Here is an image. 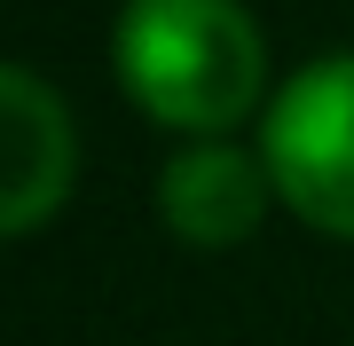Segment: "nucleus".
<instances>
[{"label": "nucleus", "instance_id": "obj_1", "mask_svg": "<svg viewBox=\"0 0 354 346\" xmlns=\"http://www.w3.org/2000/svg\"><path fill=\"white\" fill-rule=\"evenodd\" d=\"M111 71L189 142L268 110V39L244 0H127L111 24Z\"/></svg>", "mask_w": 354, "mask_h": 346}, {"label": "nucleus", "instance_id": "obj_2", "mask_svg": "<svg viewBox=\"0 0 354 346\" xmlns=\"http://www.w3.org/2000/svg\"><path fill=\"white\" fill-rule=\"evenodd\" d=\"M260 157L307 229L354 244V55H323L268 95Z\"/></svg>", "mask_w": 354, "mask_h": 346}, {"label": "nucleus", "instance_id": "obj_3", "mask_svg": "<svg viewBox=\"0 0 354 346\" xmlns=\"http://www.w3.org/2000/svg\"><path fill=\"white\" fill-rule=\"evenodd\" d=\"M71 173H79V134L64 95L39 71L8 64L0 71V229L32 236L71 197Z\"/></svg>", "mask_w": 354, "mask_h": 346}, {"label": "nucleus", "instance_id": "obj_4", "mask_svg": "<svg viewBox=\"0 0 354 346\" xmlns=\"http://www.w3.org/2000/svg\"><path fill=\"white\" fill-rule=\"evenodd\" d=\"M268 197H276V181H268V157L236 150V142L221 134H197L189 150L165 157L158 173V213L165 229L181 244H197V252H228V244H244L260 229Z\"/></svg>", "mask_w": 354, "mask_h": 346}]
</instances>
